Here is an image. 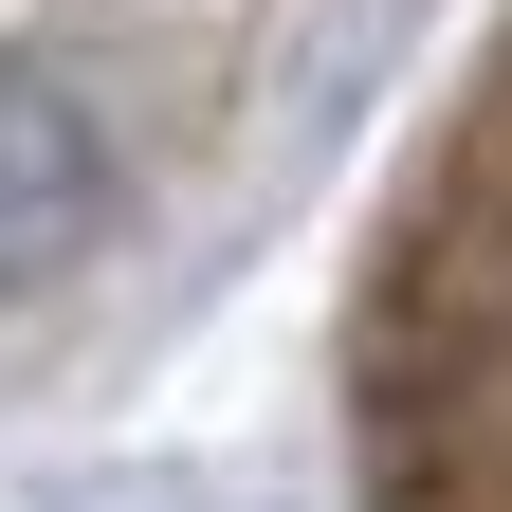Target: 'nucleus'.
<instances>
[{
  "mask_svg": "<svg viewBox=\"0 0 512 512\" xmlns=\"http://www.w3.org/2000/svg\"><path fill=\"white\" fill-rule=\"evenodd\" d=\"M110 128L74 74H37V55H0V293H37V275H74V256L110 238Z\"/></svg>",
  "mask_w": 512,
  "mask_h": 512,
  "instance_id": "1",
  "label": "nucleus"
}]
</instances>
